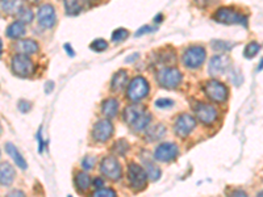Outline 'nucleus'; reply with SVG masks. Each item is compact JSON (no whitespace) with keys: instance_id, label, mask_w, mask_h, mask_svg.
Wrapping results in <instances>:
<instances>
[{"instance_id":"1","label":"nucleus","mask_w":263,"mask_h":197,"mask_svg":"<svg viewBox=\"0 0 263 197\" xmlns=\"http://www.w3.org/2000/svg\"><path fill=\"white\" fill-rule=\"evenodd\" d=\"M213 18L221 24H241L244 26H248V18L230 7L219 8L213 15Z\"/></svg>"},{"instance_id":"2","label":"nucleus","mask_w":263,"mask_h":197,"mask_svg":"<svg viewBox=\"0 0 263 197\" xmlns=\"http://www.w3.org/2000/svg\"><path fill=\"white\" fill-rule=\"evenodd\" d=\"M147 94H149V83L145 78L135 77L129 83L127 96L132 101H139L141 98H146Z\"/></svg>"},{"instance_id":"3","label":"nucleus","mask_w":263,"mask_h":197,"mask_svg":"<svg viewBox=\"0 0 263 197\" xmlns=\"http://www.w3.org/2000/svg\"><path fill=\"white\" fill-rule=\"evenodd\" d=\"M157 81L164 88H175L182 81V74L174 67H164L157 74Z\"/></svg>"},{"instance_id":"4","label":"nucleus","mask_w":263,"mask_h":197,"mask_svg":"<svg viewBox=\"0 0 263 197\" xmlns=\"http://www.w3.org/2000/svg\"><path fill=\"white\" fill-rule=\"evenodd\" d=\"M205 49L203 46H191L187 49L183 54V63L188 67V69H197L200 67L205 61Z\"/></svg>"},{"instance_id":"5","label":"nucleus","mask_w":263,"mask_h":197,"mask_svg":"<svg viewBox=\"0 0 263 197\" xmlns=\"http://www.w3.org/2000/svg\"><path fill=\"white\" fill-rule=\"evenodd\" d=\"M12 71L17 75V77H29L34 70L32 59L25 54H16L11 61Z\"/></svg>"},{"instance_id":"6","label":"nucleus","mask_w":263,"mask_h":197,"mask_svg":"<svg viewBox=\"0 0 263 197\" xmlns=\"http://www.w3.org/2000/svg\"><path fill=\"white\" fill-rule=\"evenodd\" d=\"M146 178L147 174L139 164L137 163H129L128 164V180L134 190H142L143 187L146 186Z\"/></svg>"},{"instance_id":"7","label":"nucleus","mask_w":263,"mask_h":197,"mask_svg":"<svg viewBox=\"0 0 263 197\" xmlns=\"http://www.w3.org/2000/svg\"><path fill=\"white\" fill-rule=\"evenodd\" d=\"M204 92L205 95L208 96L211 100L217 102L224 101L228 96L227 87H225L221 82L216 81V79L208 81L204 84Z\"/></svg>"},{"instance_id":"8","label":"nucleus","mask_w":263,"mask_h":197,"mask_svg":"<svg viewBox=\"0 0 263 197\" xmlns=\"http://www.w3.org/2000/svg\"><path fill=\"white\" fill-rule=\"evenodd\" d=\"M100 171L111 180H119L121 178V164L116 158L106 157L100 163Z\"/></svg>"},{"instance_id":"9","label":"nucleus","mask_w":263,"mask_h":197,"mask_svg":"<svg viewBox=\"0 0 263 197\" xmlns=\"http://www.w3.org/2000/svg\"><path fill=\"white\" fill-rule=\"evenodd\" d=\"M112 133H114V125L111 124L110 120L98 121L92 129V137L96 142H106L111 138Z\"/></svg>"},{"instance_id":"10","label":"nucleus","mask_w":263,"mask_h":197,"mask_svg":"<svg viewBox=\"0 0 263 197\" xmlns=\"http://www.w3.org/2000/svg\"><path fill=\"white\" fill-rule=\"evenodd\" d=\"M196 126V121L191 114H180L176 120L175 125H174V130H175L176 135L179 137H187L191 131L194 130Z\"/></svg>"},{"instance_id":"11","label":"nucleus","mask_w":263,"mask_h":197,"mask_svg":"<svg viewBox=\"0 0 263 197\" xmlns=\"http://www.w3.org/2000/svg\"><path fill=\"white\" fill-rule=\"evenodd\" d=\"M178 146L175 143L171 142H164L161 143L159 146L154 151V158L158 162H170L178 155Z\"/></svg>"},{"instance_id":"12","label":"nucleus","mask_w":263,"mask_h":197,"mask_svg":"<svg viewBox=\"0 0 263 197\" xmlns=\"http://www.w3.org/2000/svg\"><path fill=\"white\" fill-rule=\"evenodd\" d=\"M37 18L42 28H51L55 24V9L51 4H42L37 11Z\"/></svg>"},{"instance_id":"13","label":"nucleus","mask_w":263,"mask_h":197,"mask_svg":"<svg viewBox=\"0 0 263 197\" xmlns=\"http://www.w3.org/2000/svg\"><path fill=\"white\" fill-rule=\"evenodd\" d=\"M194 110L197 118L204 124H212L217 117V110L215 109V106L204 104V102L196 104V106H194Z\"/></svg>"},{"instance_id":"14","label":"nucleus","mask_w":263,"mask_h":197,"mask_svg":"<svg viewBox=\"0 0 263 197\" xmlns=\"http://www.w3.org/2000/svg\"><path fill=\"white\" fill-rule=\"evenodd\" d=\"M228 62H229V59H228L227 55H215L212 59H211V62H209L208 66V73L209 75H220V74H223L225 70H227Z\"/></svg>"},{"instance_id":"15","label":"nucleus","mask_w":263,"mask_h":197,"mask_svg":"<svg viewBox=\"0 0 263 197\" xmlns=\"http://www.w3.org/2000/svg\"><path fill=\"white\" fill-rule=\"evenodd\" d=\"M15 179V170L8 162L0 163V183L3 187L11 186Z\"/></svg>"},{"instance_id":"16","label":"nucleus","mask_w":263,"mask_h":197,"mask_svg":"<svg viewBox=\"0 0 263 197\" xmlns=\"http://www.w3.org/2000/svg\"><path fill=\"white\" fill-rule=\"evenodd\" d=\"M145 112V108L141 105H128L124 109V121L132 126Z\"/></svg>"},{"instance_id":"17","label":"nucleus","mask_w":263,"mask_h":197,"mask_svg":"<svg viewBox=\"0 0 263 197\" xmlns=\"http://www.w3.org/2000/svg\"><path fill=\"white\" fill-rule=\"evenodd\" d=\"M5 151H7L8 154H9V157L13 159V162L16 163V166L17 167H20L21 170H26V167H28V164H26L25 159H24V157H22L21 154H20V151L17 150V147L13 145V143L8 142L5 143Z\"/></svg>"},{"instance_id":"18","label":"nucleus","mask_w":263,"mask_h":197,"mask_svg":"<svg viewBox=\"0 0 263 197\" xmlns=\"http://www.w3.org/2000/svg\"><path fill=\"white\" fill-rule=\"evenodd\" d=\"M127 82H128V73H127V70H119L114 77H112V82H111L112 91H121L124 88L125 84H127Z\"/></svg>"},{"instance_id":"19","label":"nucleus","mask_w":263,"mask_h":197,"mask_svg":"<svg viewBox=\"0 0 263 197\" xmlns=\"http://www.w3.org/2000/svg\"><path fill=\"white\" fill-rule=\"evenodd\" d=\"M16 49H17L21 54L29 55L37 53V50H38V45H37L36 41L33 40H21L17 42Z\"/></svg>"},{"instance_id":"20","label":"nucleus","mask_w":263,"mask_h":197,"mask_svg":"<svg viewBox=\"0 0 263 197\" xmlns=\"http://www.w3.org/2000/svg\"><path fill=\"white\" fill-rule=\"evenodd\" d=\"M5 33L9 38H20L25 34V24L21 21L12 22L11 25L7 28Z\"/></svg>"},{"instance_id":"21","label":"nucleus","mask_w":263,"mask_h":197,"mask_svg":"<svg viewBox=\"0 0 263 197\" xmlns=\"http://www.w3.org/2000/svg\"><path fill=\"white\" fill-rule=\"evenodd\" d=\"M102 110L103 113L106 114L107 117H115L119 110V102H117L116 98H110L104 100L102 104Z\"/></svg>"},{"instance_id":"22","label":"nucleus","mask_w":263,"mask_h":197,"mask_svg":"<svg viewBox=\"0 0 263 197\" xmlns=\"http://www.w3.org/2000/svg\"><path fill=\"white\" fill-rule=\"evenodd\" d=\"M164 133H166V129H164L163 125L157 124L155 126H153V128L147 131L146 138L147 141H157V139L162 138V135H163Z\"/></svg>"},{"instance_id":"23","label":"nucleus","mask_w":263,"mask_h":197,"mask_svg":"<svg viewBox=\"0 0 263 197\" xmlns=\"http://www.w3.org/2000/svg\"><path fill=\"white\" fill-rule=\"evenodd\" d=\"M75 184L81 191H87L90 184H91V179L86 172H79L75 176Z\"/></svg>"},{"instance_id":"24","label":"nucleus","mask_w":263,"mask_h":197,"mask_svg":"<svg viewBox=\"0 0 263 197\" xmlns=\"http://www.w3.org/2000/svg\"><path fill=\"white\" fill-rule=\"evenodd\" d=\"M65 8H66V13L67 15H78L81 13L82 11V5L81 3H78L75 0H70V1H65Z\"/></svg>"},{"instance_id":"25","label":"nucleus","mask_w":263,"mask_h":197,"mask_svg":"<svg viewBox=\"0 0 263 197\" xmlns=\"http://www.w3.org/2000/svg\"><path fill=\"white\" fill-rule=\"evenodd\" d=\"M260 50H261V46L258 42H250V44L246 45L244 55H245V58L252 59V58H254L257 54H258V51Z\"/></svg>"},{"instance_id":"26","label":"nucleus","mask_w":263,"mask_h":197,"mask_svg":"<svg viewBox=\"0 0 263 197\" xmlns=\"http://www.w3.org/2000/svg\"><path fill=\"white\" fill-rule=\"evenodd\" d=\"M150 122V114L147 113V112H145V113L142 114V116L139 117L138 120L135 121L134 124L132 125V128L134 129V130H142V129H145L147 126V124Z\"/></svg>"},{"instance_id":"27","label":"nucleus","mask_w":263,"mask_h":197,"mask_svg":"<svg viewBox=\"0 0 263 197\" xmlns=\"http://www.w3.org/2000/svg\"><path fill=\"white\" fill-rule=\"evenodd\" d=\"M146 174L147 176H149V179L153 180V182H155V180H158L161 178V170H159L157 166H154V164L151 163L146 164Z\"/></svg>"},{"instance_id":"28","label":"nucleus","mask_w":263,"mask_h":197,"mask_svg":"<svg viewBox=\"0 0 263 197\" xmlns=\"http://www.w3.org/2000/svg\"><path fill=\"white\" fill-rule=\"evenodd\" d=\"M18 17H20V21L21 22H30L33 20V12L30 8L21 7L18 9Z\"/></svg>"},{"instance_id":"29","label":"nucleus","mask_w":263,"mask_h":197,"mask_svg":"<svg viewBox=\"0 0 263 197\" xmlns=\"http://www.w3.org/2000/svg\"><path fill=\"white\" fill-rule=\"evenodd\" d=\"M129 150V143L125 139H119L116 143L114 145V151L119 155H124L127 151Z\"/></svg>"},{"instance_id":"30","label":"nucleus","mask_w":263,"mask_h":197,"mask_svg":"<svg viewBox=\"0 0 263 197\" xmlns=\"http://www.w3.org/2000/svg\"><path fill=\"white\" fill-rule=\"evenodd\" d=\"M91 50L96 51V53H100V51H104L107 48H108V44H107L106 40L103 38H98V40L92 41V44L90 45Z\"/></svg>"},{"instance_id":"31","label":"nucleus","mask_w":263,"mask_h":197,"mask_svg":"<svg viewBox=\"0 0 263 197\" xmlns=\"http://www.w3.org/2000/svg\"><path fill=\"white\" fill-rule=\"evenodd\" d=\"M92 197H117V195L112 188H100L92 194Z\"/></svg>"},{"instance_id":"32","label":"nucleus","mask_w":263,"mask_h":197,"mask_svg":"<svg viewBox=\"0 0 263 197\" xmlns=\"http://www.w3.org/2000/svg\"><path fill=\"white\" fill-rule=\"evenodd\" d=\"M129 36V32L127 29H124V28H119V29L115 30L114 33H112V41H124L127 37Z\"/></svg>"},{"instance_id":"33","label":"nucleus","mask_w":263,"mask_h":197,"mask_svg":"<svg viewBox=\"0 0 263 197\" xmlns=\"http://www.w3.org/2000/svg\"><path fill=\"white\" fill-rule=\"evenodd\" d=\"M18 7V4L15 3V1H1V9L5 12H9L11 13L13 9Z\"/></svg>"},{"instance_id":"34","label":"nucleus","mask_w":263,"mask_h":197,"mask_svg":"<svg viewBox=\"0 0 263 197\" xmlns=\"http://www.w3.org/2000/svg\"><path fill=\"white\" fill-rule=\"evenodd\" d=\"M172 104H174V101L170 100V98H158L157 101H155V106H158V108H168Z\"/></svg>"},{"instance_id":"35","label":"nucleus","mask_w":263,"mask_h":197,"mask_svg":"<svg viewBox=\"0 0 263 197\" xmlns=\"http://www.w3.org/2000/svg\"><path fill=\"white\" fill-rule=\"evenodd\" d=\"M95 164V158L94 157H86L82 162V166H83L84 170H91Z\"/></svg>"},{"instance_id":"36","label":"nucleus","mask_w":263,"mask_h":197,"mask_svg":"<svg viewBox=\"0 0 263 197\" xmlns=\"http://www.w3.org/2000/svg\"><path fill=\"white\" fill-rule=\"evenodd\" d=\"M228 42H223V41H216V42H213L212 46L213 49H217V50H220V49H224V50H229L230 48H232V45H227Z\"/></svg>"},{"instance_id":"37","label":"nucleus","mask_w":263,"mask_h":197,"mask_svg":"<svg viewBox=\"0 0 263 197\" xmlns=\"http://www.w3.org/2000/svg\"><path fill=\"white\" fill-rule=\"evenodd\" d=\"M154 30H157V28H153V26L145 25V26H142L141 29L137 30V33H135V36L138 37V36H141V34H145V33H147V32H154Z\"/></svg>"},{"instance_id":"38","label":"nucleus","mask_w":263,"mask_h":197,"mask_svg":"<svg viewBox=\"0 0 263 197\" xmlns=\"http://www.w3.org/2000/svg\"><path fill=\"white\" fill-rule=\"evenodd\" d=\"M18 109L21 112H28L30 109V104L25 100H21V101H18Z\"/></svg>"},{"instance_id":"39","label":"nucleus","mask_w":263,"mask_h":197,"mask_svg":"<svg viewBox=\"0 0 263 197\" xmlns=\"http://www.w3.org/2000/svg\"><path fill=\"white\" fill-rule=\"evenodd\" d=\"M5 197H26V196L24 195V192H21V191L15 190V191H11V192H9Z\"/></svg>"},{"instance_id":"40","label":"nucleus","mask_w":263,"mask_h":197,"mask_svg":"<svg viewBox=\"0 0 263 197\" xmlns=\"http://www.w3.org/2000/svg\"><path fill=\"white\" fill-rule=\"evenodd\" d=\"M229 197H249V196L244 192V191L238 190V191H233V192L229 195Z\"/></svg>"},{"instance_id":"41","label":"nucleus","mask_w":263,"mask_h":197,"mask_svg":"<svg viewBox=\"0 0 263 197\" xmlns=\"http://www.w3.org/2000/svg\"><path fill=\"white\" fill-rule=\"evenodd\" d=\"M94 186L98 188V190H100V188H103V186H104V183H103L102 179H99V178H96L95 180H94Z\"/></svg>"},{"instance_id":"42","label":"nucleus","mask_w":263,"mask_h":197,"mask_svg":"<svg viewBox=\"0 0 263 197\" xmlns=\"http://www.w3.org/2000/svg\"><path fill=\"white\" fill-rule=\"evenodd\" d=\"M63 48H65V50L67 51V53H69L70 57H74V55H75V53H74V50H73V49H71V46H70V44H65V46H63Z\"/></svg>"},{"instance_id":"43","label":"nucleus","mask_w":263,"mask_h":197,"mask_svg":"<svg viewBox=\"0 0 263 197\" xmlns=\"http://www.w3.org/2000/svg\"><path fill=\"white\" fill-rule=\"evenodd\" d=\"M37 139H38V142H40V147H38V149H40V151H42V138H41V129H40V131H38V134H37Z\"/></svg>"},{"instance_id":"44","label":"nucleus","mask_w":263,"mask_h":197,"mask_svg":"<svg viewBox=\"0 0 263 197\" xmlns=\"http://www.w3.org/2000/svg\"><path fill=\"white\" fill-rule=\"evenodd\" d=\"M257 197H263V191H261L260 194L257 195Z\"/></svg>"},{"instance_id":"45","label":"nucleus","mask_w":263,"mask_h":197,"mask_svg":"<svg viewBox=\"0 0 263 197\" xmlns=\"http://www.w3.org/2000/svg\"><path fill=\"white\" fill-rule=\"evenodd\" d=\"M263 69V59H262V62H261V67L258 70H262Z\"/></svg>"},{"instance_id":"46","label":"nucleus","mask_w":263,"mask_h":197,"mask_svg":"<svg viewBox=\"0 0 263 197\" xmlns=\"http://www.w3.org/2000/svg\"><path fill=\"white\" fill-rule=\"evenodd\" d=\"M67 197H73V196H67Z\"/></svg>"}]
</instances>
